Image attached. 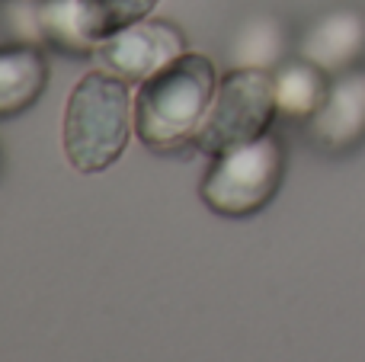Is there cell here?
I'll return each instance as SVG.
<instances>
[{"mask_svg": "<svg viewBox=\"0 0 365 362\" xmlns=\"http://www.w3.org/2000/svg\"><path fill=\"white\" fill-rule=\"evenodd\" d=\"M13 4H38V0H13Z\"/></svg>", "mask_w": 365, "mask_h": 362, "instance_id": "13", "label": "cell"}, {"mask_svg": "<svg viewBox=\"0 0 365 362\" xmlns=\"http://www.w3.org/2000/svg\"><path fill=\"white\" fill-rule=\"evenodd\" d=\"M282 51V36H279V26L269 23V19H259V23H250L244 29L237 42V61L240 68H259L266 71Z\"/></svg>", "mask_w": 365, "mask_h": 362, "instance_id": "12", "label": "cell"}, {"mask_svg": "<svg viewBox=\"0 0 365 362\" xmlns=\"http://www.w3.org/2000/svg\"><path fill=\"white\" fill-rule=\"evenodd\" d=\"M365 48V16L359 10H334L308 26L298 55L324 74H343Z\"/></svg>", "mask_w": 365, "mask_h": 362, "instance_id": "7", "label": "cell"}, {"mask_svg": "<svg viewBox=\"0 0 365 362\" xmlns=\"http://www.w3.org/2000/svg\"><path fill=\"white\" fill-rule=\"evenodd\" d=\"M158 4L160 0H77L81 29L96 45L103 38H109L113 32L148 19Z\"/></svg>", "mask_w": 365, "mask_h": 362, "instance_id": "10", "label": "cell"}, {"mask_svg": "<svg viewBox=\"0 0 365 362\" xmlns=\"http://www.w3.org/2000/svg\"><path fill=\"white\" fill-rule=\"evenodd\" d=\"M48 83V61L36 45L0 48V119L29 109Z\"/></svg>", "mask_w": 365, "mask_h": 362, "instance_id": "8", "label": "cell"}, {"mask_svg": "<svg viewBox=\"0 0 365 362\" xmlns=\"http://www.w3.org/2000/svg\"><path fill=\"white\" fill-rule=\"evenodd\" d=\"M135 128V96L128 83L96 68L77 81L64 103L61 145L77 173H100L122 157Z\"/></svg>", "mask_w": 365, "mask_h": 362, "instance_id": "2", "label": "cell"}, {"mask_svg": "<svg viewBox=\"0 0 365 362\" xmlns=\"http://www.w3.org/2000/svg\"><path fill=\"white\" fill-rule=\"evenodd\" d=\"M218 90L212 58L182 51L170 64L138 83L135 93V132L154 151H177L189 145L205 119Z\"/></svg>", "mask_w": 365, "mask_h": 362, "instance_id": "1", "label": "cell"}, {"mask_svg": "<svg viewBox=\"0 0 365 362\" xmlns=\"http://www.w3.org/2000/svg\"><path fill=\"white\" fill-rule=\"evenodd\" d=\"M308 132L324 151H346L365 138V71H343L308 119Z\"/></svg>", "mask_w": 365, "mask_h": 362, "instance_id": "6", "label": "cell"}, {"mask_svg": "<svg viewBox=\"0 0 365 362\" xmlns=\"http://www.w3.org/2000/svg\"><path fill=\"white\" fill-rule=\"evenodd\" d=\"M272 83H276V103L279 113L292 115V119H311L317 113V106L327 96V74L321 68H314L311 61H295L285 64L272 74Z\"/></svg>", "mask_w": 365, "mask_h": 362, "instance_id": "9", "label": "cell"}, {"mask_svg": "<svg viewBox=\"0 0 365 362\" xmlns=\"http://www.w3.org/2000/svg\"><path fill=\"white\" fill-rule=\"evenodd\" d=\"M279 113L276 83L269 71L237 68L218 81L215 100L195 132L192 145L202 154H218L269 135V125Z\"/></svg>", "mask_w": 365, "mask_h": 362, "instance_id": "3", "label": "cell"}, {"mask_svg": "<svg viewBox=\"0 0 365 362\" xmlns=\"http://www.w3.org/2000/svg\"><path fill=\"white\" fill-rule=\"evenodd\" d=\"M36 23L45 42L58 45L64 51H74V55H93L96 45L81 29L77 0H38Z\"/></svg>", "mask_w": 365, "mask_h": 362, "instance_id": "11", "label": "cell"}, {"mask_svg": "<svg viewBox=\"0 0 365 362\" xmlns=\"http://www.w3.org/2000/svg\"><path fill=\"white\" fill-rule=\"evenodd\" d=\"M182 51H186V38L177 26L164 19H141L96 42L93 55L103 71L122 77L125 83H145Z\"/></svg>", "mask_w": 365, "mask_h": 362, "instance_id": "5", "label": "cell"}, {"mask_svg": "<svg viewBox=\"0 0 365 362\" xmlns=\"http://www.w3.org/2000/svg\"><path fill=\"white\" fill-rule=\"evenodd\" d=\"M282 141L276 135H263L250 145L218 154L202 180L199 196L218 215L244 218L259 212L276 196L279 183H282Z\"/></svg>", "mask_w": 365, "mask_h": 362, "instance_id": "4", "label": "cell"}]
</instances>
